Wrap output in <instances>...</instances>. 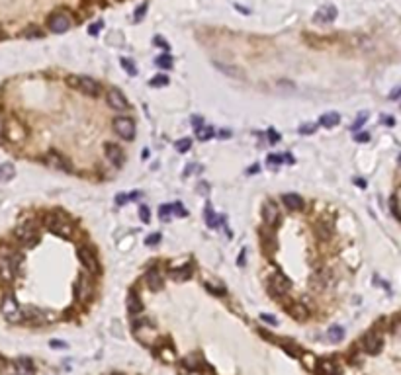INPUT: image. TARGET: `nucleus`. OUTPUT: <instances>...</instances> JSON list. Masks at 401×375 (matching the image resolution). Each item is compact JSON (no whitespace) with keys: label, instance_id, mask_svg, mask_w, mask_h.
Returning <instances> with one entry per match:
<instances>
[{"label":"nucleus","instance_id":"43","mask_svg":"<svg viewBox=\"0 0 401 375\" xmlns=\"http://www.w3.org/2000/svg\"><path fill=\"white\" fill-rule=\"evenodd\" d=\"M161 240V232H153L151 236H147L145 238V244L147 246H153V244H157Z\"/></svg>","mask_w":401,"mask_h":375},{"label":"nucleus","instance_id":"54","mask_svg":"<svg viewBox=\"0 0 401 375\" xmlns=\"http://www.w3.org/2000/svg\"><path fill=\"white\" fill-rule=\"evenodd\" d=\"M260 319H262V321H266V322H272V324H276V319H274V317H268V315H260Z\"/></svg>","mask_w":401,"mask_h":375},{"label":"nucleus","instance_id":"34","mask_svg":"<svg viewBox=\"0 0 401 375\" xmlns=\"http://www.w3.org/2000/svg\"><path fill=\"white\" fill-rule=\"evenodd\" d=\"M315 229H317V234H319V236H321V238H329V236H331V234H333V223H331V221H329V223H327V227H323V225H321V223H317V227H315Z\"/></svg>","mask_w":401,"mask_h":375},{"label":"nucleus","instance_id":"37","mask_svg":"<svg viewBox=\"0 0 401 375\" xmlns=\"http://www.w3.org/2000/svg\"><path fill=\"white\" fill-rule=\"evenodd\" d=\"M172 203H168V205H163L161 209H159V215H161V219L163 221H170V217H172Z\"/></svg>","mask_w":401,"mask_h":375},{"label":"nucleus","instance_id":"42","mask_svg":"<svg viewBox=\"0 0 401 375\" xmlns=\"http://www.w3.org/2000/svg\"><path fill=\"white\" fill-rule=\"evenodd\" d=\"M139 217H141L143 223H149V221H151V213H149V207H147V205H141V207H139Z\"/></svg>","mask_w":401,"mask_h":375},{"label":"nucleus","instance_id":"8","mask_svg":"<svg viewBox=\"0 0 401 375\" xmlns=\"http://www.w3.org/2000/svg\"><path fill=\"white\" fill-rule=\"evenodd\" d=\"M114 131L124 139V141H131L135 137V121L131 117H116L114 119Z\"/></svg>","mask_w":401,"mask_h":375},{"label":"nucleus","instance_id":"39","mask_svg":"<svg viewBox=\"0 0 401 375\" xmlns=\"http://www.w3.org/2000/svg\"><path fill=\"white\" fill-rule=\"evenodd\" d=\"M389 209H391V215L395 219H399V207H397V196L389 197Z\"/></svg>","mask_w":401,"mask_h":375},{"label":"nucleus","instance_id":"30","mask_svg":"<svg viewBox=\"0 0 401 375\" xmlns=\"http://www.w3.org/2000/svg\"><path fill=\"white\" fill-rule=\"evenodd\" d=\"M290 315H292L293 319L302 321V319H306V317H308V309H306L304 305L295 303L293 307H290Z\"/></svg>","mask_w":401,"mask_h":375},{"label":"nucleus","instance_id":"11","mask_svg":"<svg viewBox=\"0 0 401 375\" xmlns=\"http://www.w3.org/2000/svg\"><path fill=\"white\" fill-rule=\"evenodd\" d=\"M339 16V12H337V8L333 6V4H323L315 14H313V22L317 24V26H327V24H333L335 20Z\"/></svg>","mask_w":401,"mask_h":375},{"label":"nucleus","instance_id":"6","mask_svg":"<svg viewBox=\"0 0 401 375\" xmlns=\"http://www.w3.org/2000/svg\"><path fill=\"white\" fill-rule=\"evenodd\" d=\"M290 287H292V282H290L282 272H276L274 276H270V280H268V291L274 295V299H276V297L288 295Z\"/></svg>","mask_w":401,"mask_h":375},{"label":"nucleus","instance_id":"24","mask_svg":"<svg viewBox=\"0 0 401 375\" xmlns=\"http://www.w3.org/2000/svg\"><path fill=\"white\" fill-rule=\"evenodd\" d=\"M206 223H208L210 229H218L219 225L223 223V217L218 213H214L212 207H208V209H206Z\"/></svg>","mask_w":401,"mask_h":375},{"label":"nucleus","instance_id":"35","mask_svg":"<svg viewBox=\"0 0 401 375\" xmlns=\"http://www.w3.org/2000/svg\"><path fill=\"white\" fill-rule=\"evenodd\" d=\"M155 63H157V67H161V69H170V67H172V57H170V55H161V57L155 59Z\"/></svg>","mask_w":401,"mask_h":375},{"label":"nucleus","instance_id":"15","mask_svg":"<svg viewBox=\"0 0 401 375\" xmlns=\"http://www.w3.org/2000/svg\"><path fill=\"white\" fill-rule=\"evenodd\" d=\"M104 149H106V157H108V161L112 162L114 166H122V164H124V151H122L118 145L108 143Z\"/></svg>","mask_w":401,"mask_h":375},{"label":"nucleus","instance_id":"53","mask_svg":"<svg viewBox=\"0 0 401 375\" xmlns=\"http://www.w3.org/2000/svg\"><path fill=\"white\" fill-rule=\"evenodd\" d=\"M245 258H247V254H245V250H241V254H239V260H237L239 266H243V264H245Z\"/></svg>","mask_w":401,"mask_h":375},{"label":"nucleus","instance_id":"7","mask_svg":"<svg viewBox=\"0 0 401 375\" xmlns=\"http://www.w3.org/2000/svg\"><path fill=\"white\" fill-rule=\"evenodd\" d=\"M76 254H78V260H80V264L88 270L90 274H94V276H98V274H100V262H98V256H96V252H94V250L88 248V246H80Z\"/></svg>","mask_w":401,"mask_h":375},{"label":"nucleus","instance_id":"22","mask_svg":"<svg viewBox=\"0 0 401 375\" xmlns=\"http://www.w3.org/2000/svg\"><path fill=\"white\" fill-rule=\"evenodd\" d=\"M76 297L80 299V301H84V299H88V295H90V287H88V282H86V278L84 276H80L78 278V282H76Z\"/></svg>","mask_w":401,"mask_h":375},{"label":"nucleus","instance_id":"55","mask_svg":"<svg viewBox=\"0 0 401 375\" xmlns=\"http://www.w3.org/2000/svg\"><path fill=\"white\" fill-rule=\"evenodd\" d=\"M256 170H258V166L255 164V166H251V168H249V174H255Z\"/></svg>","mask_w":401,"mask_h":375},{"label":"nucleus","instance_id":"17","mask_svg":"<svg viewBox=\"0 0 401 375\" xmlns=\"http://www.w3.org/2000/svg\"><path fill=\"white\" fill-rule=\"evenodd\" d=\"M145 282H147V287L151 289V291H161L163 289V276L159 274V270H149L145 276Z\"/></svg>","mask_w":401,"mask_h":375},{"label":"nucleus","instance_id":"40","mask_svg":"<svg viewBox=\"0 0 401 375\" xmlns=\"http://www.w3.org/2000/svg\"><path fill=\"white\" fill-rule=\"evenodd\" d=\"M315 129H317V125L315 123H306L299 127V133H302V135H311V133H315Z\"/></svg>","mask_w":401,"mask_h":375},{"label":"nucleus","instance_id":"19","mask_svg":"<svg viewBox=\"0 0 401 375\" xmlns=\"http://www.w3.org/2000/svg\"><path fill=\"white\" fill-rule=\"evenodd\" d=\"M282 203H284L288 209H292V211L304 209V199H302V196H297V194H284V196H282Z\"/></svg>","mask_w":401,"mask_h":375},{"label":"nucleus","instance_id":"18","mask_svg":"<svg viewBox=\"0 0 401 375\" xmlns=\"http://www.w3.org/2000/svg\"><path fill=\"white\" fill-rule=\"evenodd\" d=\"M341 365L333 359V357H327V359H323V361H319V373L323 375H341Z\"/></svg>","mask_w":401,"mask_h":375},{"label":"nucleus","instance_id":"32","mask_svg":"<svg viewBox=\"0 0 401 375\" xmlns=\"http://www.w3.org/2000/svg\"><path fill=\"white\" fill-rule=\"evenodd\" d=\"M120 65L124 67V71L128 72L129 76H135V74H137V67H135V63H133L131 59H126V57H124V59L120 61Z\"/></svg>","mask_w":401,"mask_h":375},{"label":"nucleus","instance_id":"41","mask_svg":"<svg viewBox=\"0 0 401 375\" xmlns=\"http://www.w3.org/2000/svg\"><path fill=\"white\" fill-rule=\"evenodd\" d=\"M366 117H368V113H366V111H362V113L358 115V119H356V121L352 123V131H358V129L362 127V123L366 121Z\"/></svg>","mask_w":401,"mask_h":375},{"label":"nucleus","instance_id":"45","mask_svg":"<svg viewBox=\"0 0 401 375\" xmlns=\"http://www.w3.org/2000/svg\"><path fill=\"white\" fill-rule=\"evenodd\" d=\"M172 211H174V215H180V217H186V215H188V211L182 207V203H178V201L172 203Z\"/></svg>","mask_w":401,"mask_h":375},{"label":"nucleus","instance_id":"38","mask_svg":"<svg viewBox=\"0 0 401 375\" xmlns=\"http://www.w3.org/2000/svg\"><path fill=\"white\" fill-rule=\"evenodd\" d=\"M174 147H176V151H178V153H186V151H190L192 141H190V139H180V141H176V143H174Z\"/></svg>","mask_w":401,"mask_h":375},{"label":"nucleus","instance_id":"25","mask_svg":"<svg viewBox=\"0 0 401 375\" xmlns=\"http://www.w3.org/2000/svg\"><path fill=\"white\" fill-rule=\"evenodd\" d=\"M14 174H16V168H14V164H10V162H4V164L0 166V182H10V180L14 178Z\"/></svg>","mask_w":401,"mask_h":375},{"label":"nucleus","instance_id":"12","mask_svg":"<svg viewBox=\"0 0 401 375\" xmlns=\"http://www.w3.org/2000/svg\"><path fill=\"white\" fill-rule=\"evenodd\" d=\"M106 100H108V106L112 107V109H118V111H126L129 107L128 98H126L118 88H110L108 94H106Z\"/></svg>","mask_w":401,"mask_h":375},{"label":"nucleus","instance_id":"47","mask_svg":"<svg viewBox=\"0 0 401 375\" xmlns=\"http://www.w3.org/2000/svg\"><path fill=\"white\" fill-rule=\"evenodd\" d=\"M268 139H270V141H268V143H278V141H280V133H278V131H274V129H268Z\"/></svg>","mask_w":401,"mask_h":375},{"label":"nucleus","instance_id":"49","mask_svg":"<svg viewBox=\"0 0 401 375\" xmlns=\"http://www.w3.org/2000/svg\"><path fill=\"white\" fill-rule=\"evenodd\" d=\"M356 141H358V143H368V141H370V135H368V133H358V135H356Z\"/></svg>","mask_w":401,"mask_h":375},{"label":"nucleus","instance_id":"51","mask_svg":"<svg viewBox=\"0 0 401 375\" xmlns=\"http://www.w3.org/2000/svg\"><path fill=\"white\" fill-rule=\"evenodd\" d=\"M51 348H67V344L63 340H51Z\"/></svg>","mask_w":401,"mask_h":375},{"label":"nucleus","instance_id":"48","mask_svg":"<svg viewBox=\"0 0 401 375\" xmlns=\"http://www.w3.org/2000/svg\"><path fill=\"white\" fill-rule=\"evenodd\" d=\"M24 36L26 37H39L41 36V32H39L37 28H28V30L24 32Z\"/></svg>","mask_w":401,"mask_h":375},{"label":"nucleus","instance_id":"27","mask_svg":"<svg viewBox=\"0 0 401 375\" xmlns=\"http://www.w3.org/2000/svg\"><path fill=\"white\" fill-rule=\"evenodd\" d=\"M196 137H198V141L212 139L214 137V127L212 125H200V127H196Z\"/></svg>","mask_w":401,"mask_h":375},{"label":"nucleus","instance_id":"52","mask_svg":"<svg viewBox=\"0 0 401 375\" xmlns=\"http://www.w3.org/2000/svg\"><path fill=\"white\" fill-rule=\"evenodd\" d=\"M382 121L383 123H387V127H391V125L395 123V119H393L391 115H382Z\"/></svg>","mask_w":401,"mask_h":375},{"label":"nucleus","instance_id":"50","mask_svg":"<svg viewBox=\"0 0 401 375\" xmlns=\"http://www.w3.org/2000/svg\"><path fill=\"white\" fill-rule=\"evenodd\" d=\"M4 129H6V121H4V115H2V111H0V139L4 137Z\"/></svg>","mask_w":401,"mask_h":375},{"label":"nucleus","instance_id":"1","mask_svg":"<svg viewBox=\"0 0 401 375\" xmlns=\"http://www.w3.org/2000/svg\"><path fill=\"white\" fill-rule=\"evenodd\" d=\"M0 313H2V317L6 321L12 322V324L24 321V311H22V307H20V303L16 301V297L12 293H6L2 297V301H0Z\"/></svg>","mask_w":401,"mask_h":375},{"label":"nucleus","instance_id":"28","mask_svg":"<svg viewBox=\"0 0 401 375\" xmlns=\"http://www.w3.org/2000/svg\"><path fill=\"white\" fill-rule=\"evenodd\" d=\"M170 276H172L176 282H184V280H188V278L192 276V266H184V268L172 270Z\"/></svg>","mask_w":401,"mask_h":375},{"label":"nucleus","instance_id":"3","mask_svg":"<svg viewBox=\"0 0 401 375\" xmlns=\"http://www.w3.org/2000/svg\"><path fill=\"white\" fill-rule=\"evenodd\" d=\"M20 258L8 248H0V278L12 280L18 272Z\"/></svg>","mask_w":401,"mask_h":375},{"label":"nucleus","instance_id":"44","mask_svg":"<svg viewBox=\"0 0 401 375\" xmlns=\"http://www.w3.org/2000/svg\"><path fill=\"white\" fill-rule=\"evenodd\" d=\"M153 43L157 45V47H161V49H164V51H168L170 49V45H168V41H164L161 36H157L155 39H153Z\"/></svg>","mask_w":401,"mask_h":375},{"label":"nucleus","instance_id":"4","mask_svg":"<svg viewBox=\"0 0 401 375\" xmlns=\"http://www.w3.org/2000/svg\"><path fill=\"white\" fill-rule=\"evenodd\" d=\"M14 236L18 238V242L26 248H32L39 242V232H37L36 225L34 223H24L20 225L18 229L14 231Z\"/></svg>","mask_w":401,"mask_h":375},{"label":"nucleus","instance_id":"21","mask_svg":"<svg viewBox=\"0 0 401 375\" xmlns=\"http://www.w3.org/2000/svg\"><path fill=\"white\" fill-rule=\"evenodd\" d=\"M14 365H16L18 375H34V363L30 357H18Z\"/></svg>","mask_w":401,"mask_h":375},{"label":"nucleus","instance_id":"23","mask_svg":"<svg viewBox=\"0 0 401 375\" xmlns=\"http://www.w3.org/2000/svg\"><path fill=\"white\" fill-rule=\"evenodd\" d=\"M341 123V115L339 113H335V111H329V113H323L321 117H319V125H323V127H335V125Z\"/></svg>","mask_w":401,"mask_h":375},{"label":"nucleus","instance_id":"14","mask_svg":"<svg viewBox=\"0 0 401 375\" xmlns=\"http://www.w3.org/2000/svg\"><path fill=\"white\" fill-rule=\"evenodd\" d=\"M362 348H364L368 354H378L382 350V338L378 336V332H368L364 338H362Z\"/></svg>","mask_w":401,"mask_h":375},{"label":"nucleus","instance_id":"9","mask_svg":"<svg viewBox=\"0 0 401 375\" xmlns=\"http://www.w3.org/2000/svg\"><path fill=\"white\" fill-rule=\"evenodd\" d=\"M45 164L49 168H53V170H61V172H67V174L73 172V166H71V162L67 161V157H63L57 151H49L45 155Z\"/></svg>","mask_w":401,"mask_h":375},{"label":"nucleus","instance_id":"26","mask_svg":"<svg viewBox=\"0 0 401 375\" xmlns=\"http://www.w3.org/2000/svg\"><path fill=\"white\" fill-rule=\"evenodd\" d=\"M141 309H143V305H141V301H139L137 293H131V295L128 297V311L131 313V315H139Z\"/></svg>","mask_w":401,"mask_h":375},{"label":"nucleus","instance_id":"33","mask_svg":"<svg viewBox=\"0 0 401 375\" xmlns=\"http://www.w3.org/2000/svg\"><path fill=\"white\" fill-rule=\"evenodd\" d=\"M216 65H218L219 71H223L225 74H231V76H235V78H243V76H245L243 71H239L235 67H225V65H221V63H216Z\"/></svg>","mask_w":401,"mask_h":375},{"label":"nucleus","instance_id":"10","mask_svg":"<svg viewBox=\"0 0 401 375\" xmlns=\"http://www.w3.org/2000/svg\"><path fill=\"white\" fill-rule=\"evenodd\" d=\"M47 28L53 32V34H65L69 28H71V18L65 14V12H53L49 20H47Z\"/></svg>","mask_w":401,"mask_h":375},{"label":"nucleus","instance_id":"20","mask_svg":"<svg viewBox=\"0 0 401 375\" xmlns=\"http://www.w3.org/2000/svg\"><path fill=\"white\" fill-rule=\"evenodd\" d=\"M284 162L293 164V159L290 157V155H268V159H266V166H268L270 170H278Z\"/></svg>","mask_w":401,"mask_h":375},{"label":"nucleus","instance_id":"16","mask_svg":"<svg viewBox=\"0 0 401 375\" xmlns=\"http://www.w3.org/2000/svg\"><path fill=\"white\" fill-rule=\"evenodd\" d=\"M260 246H262V250H264V254H266V256H270L274 250L278 248L276 236H274L272 232H268V231H260Z\"/></svg>","mask_w":401,"mask_h":375},{"label":"nucleus","instance_id":"5","mask_svg":"<svg viewBox=\"0 0 401 375\" xmlns=\"http://www.w3.org/2000/svg\"><path fill=\"white\" fill-rule=\"evenodd\" d=\"M43 223H45V227L51 232H55V234H61V236H71V234H73V225H71L67 219L59 217V215H55V213L45 215Z\"/></svg>","mask_w":401,"mask_h":375},{"label":"nucleus","instance_id":"56","mask_svg":"<svg viewBox=\"0 0 401 375\" xmlns=\"http://www.w3.org/2000/svg\"><path fill=\"white\" fill-rule=\"evenodd\" d=\"M397 94H399V88H395V90H393V94H391V98H393V100H395V98H397Z\"/></svg>","mask_w":401,"mask_h":375},{"label":"nucleus","instance_id":"13","mask_svg":"<svg viewBox=\"0 0 401 375\" xmlns=\"http://www.w3.org/2000/svg\"><path fill=\"white\" fill-rule=\"evenodd\" d=\"M262 219L266 223V227H278L280 225V209L272 201H266L262 205Z\"/></svg>","mask_w":401,"mask_h":375},{"label":"nucleus","instance_id":"29","mask_svg":"<svg viewBox=\"0 0 401 375\" xmlns=\"http://www.w3.org/2000/svg\"><path fill=\"white\" fill-rule=\"evenodd\" d=\"M327 338L331 342H341V340L345 338V328L343 326H331L327 330Z\"/></svg>","mask_w":401,"mask_h":375},{"label":"nucleus","instance_id":"31","mask_svg":"<svg viewBox=\"0 0 401 375\" xmlns=\"http://www.w3.org/2000/svg\"><path fill=\"white\" fill-rule=\"evenodd\" d=\"M149 86L153 88H163V86H168V76L166 74H157L149 80Z\"/></svg>","mask_w":401,"mask_h":375},{"label":"nucleus","instance_id":"2","mask_svg":"<svg viewBox=\"0 0 401 375\" xmlns=\"http://www.w3.org/2000/svg\"><path fill=\"white\" fill-rule=\"evenodd\" d=\"M67 84H69L71 88L82 92V94H88V96H100V94H102L100 82H96L90 76H69V78H67Z\"/></svg>","mask_w":401,"mask_h":375},{"label":"nucleus","instance_id":"46","mask_svg":"<svg viewBox=\"0 0 401 375\" xmlns=\"http://www.w3.org/2000/svg\"><path fill=\"white\" fill-rule=\"evenodd\" d=\"M102 28H104V22H96V24H92L90 28H88V34L90 36H98Z\"/></svg>","mask_w":401,"mask_h":375},{"label":"nucleus","instance_id":"36","mask_svg":"<svg viewBox=\"0 0 401 375\" xmlns=\"http://www.w3.org/2000/svg\"><path fill=\"white\" fill-rule=\"evenodd\" d=\"M147 8H149V2H143V4H141L137 10H135V14H133V22H141V20L145 18Z\"/></svg>","mask_w":401,"mask_h":375}]
</instances>
